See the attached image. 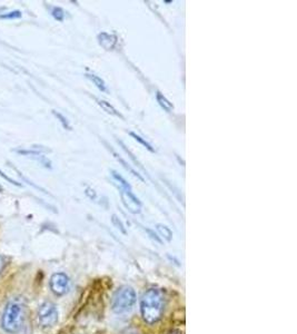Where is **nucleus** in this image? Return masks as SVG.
Returning a JSON list of instances; mask_svg holds the SVG:
<instances>
[{
  "label": "nucleus",
  "mask_w": 297,
  "mask_h": 334,
  "mask_svg": "<svg viewBox=\"0 0 297 334\" xmlns=\"http://www.w3.org/2000/svg\"><path fill=\"white\" fill-rule=\"evenodd\" d=\"M157 230H158V232H160L163 235V237L165 239H166L167 241H170L171 235H173V234H171V231L169 230V228L167 226L162 225V224H158L157 225Z\"/></svg>",
  "instance_id": "nucleus-14"
},
{
  "label": "nucleus",
  "mask_w": 297,
  "mask_h": 334,
  "mask_svg": "<svg viewBox=\"0 0 297 334\" xmlns=\"http://www.w3.org/2000/svg\"><path fill=\"white\" fill-rule=\"evenodd\" d=\"M121 196H122V201L124 203V205L128 208V211H130L131 213H140L141 212L142 203L133 193H131L130 189L123 188L121 192Z\"/></svg>",
  "instance_id": "nucleus-6"
},
{
  "label": "nucleus",
  "mask_w": 297,
  "mask_h": 334,
  "mask_svg": "<svg viewBox=\"0 0 297 334\" xmlns=\"http://www.w3.org/2000/svg\"><path fill=\"white\" fill-rule=\"evenodd\" d=\"M31 159H34L36 160L39 164H42V165L46 168H51V162L47 159V157H46L44 154H41V155H37L35 157H31Z\"/></svg>",
  "instance_id": "nucleus-13"
},
{
  "label": "nucleus",
  "mask_w": 297,
  "mask_h": 334,
  "mask_svg": "<svg viewBox=\"0 0 297 334\" xmlns=\"http://www.w3.org/2000/svg\"><path fill=\"white\" fill-rule=\"evenodd\" d=\"M98 105L99 106H101L105 111H106L107 114H110V115H114V116H117V117H122V115L118 113L117 109L113 106V105H111L110 103L106 102V101H104V100H99L98 101Z\"/></svg>",
  "instance_id": "nucleus-8"
},
{
  "label": "nucleus",
  "mask_w": 297,
  "mask_h": 334,
  "mask_svg": "<svg viewBox=\"0 0 297 334\" xmlns=\"http://www.w3.org/2000/svg\"><path fill=\"white\" fill-rule=\"evenodd\" d=\"M97 39H98L99 45H101L102 47L106 50H113L116 47L117 41H118L116 35L108 34V32H105V31L101 32V34H98Z\"/></svg>",
  "instance_id": "nucleus-7"
},
{
  "label": "nucleus",
  "mask_w": 297,
  "mask_h": 334,
  "mask_svg": "<svg viewBox=\"0 0 297 334\" xmlns=\"http://www.w3.org/2000/svg\"><path fill=\"white\" fill-rule=\"evenodd\" d=\"M27 307L22 298H14L6 304L2 317V327L5 332L16 334L21 331L26 322Z\"/></svg>",
  "instance_id": "nucleus-1"
},
{
  "label": "nucleus",
  "mask_w": 297,
  "mask_h": 334,
  "mask_svg": "<svg viewBox=\"0 0 297 334\" xmlns=\"http://www.w3.org/2000/svg\"><path fill=\"white\" fill-rule=\"evenodd\" d=\"M0 176H2V178L3 179H5L6 181H7V182H9L10 183V184H12V185H15V186H19V187H22L23 185L21 184V183H18L17 181H15L14 179H11L10 178V176H8V175H6L3 171H0Z\"/></svg>",
  "instance_id": "nucleus-18"
},
{
  "label": "nucleus",
  "mask_w": 297,
  "mask_h": 334,
  "mask_svg": "<svg viewBox=\"0 0 297 334\" xmlns=\"http://www.w3.org/2000/svg\"><path fill=\"white\" fill-rule=\"evenodd\" d=\"M111 221H113L114 224L117 226V228H120V230L123 232V233H126V231H125V228H124V225H123V223L122 221L117 218L116 215H113V219H111Z\"/></svg>",
  "instance_id": "nucleus-20"
},
{
  "label": "nucleus",
  "mask_w": 297,
  "mask_h": 334,
  "mask_svg": "<svg viewBox=\"0 0 297 334\" xmlns=\"http://www.w3.org/2000/svg\"><path fill=\"white\" fill-rule=\"evenodd\" d=\"M86 194H87L90 199H95L96 198V192L90 187H88L87 189H86Z\"/></svg>",
  "instance_id": "nucleus-21"
},
{
  "label": "nucleus",
  "mask_w": 297,
  "mask_h": 334,
  "mask_svg": "<svg viewBox=\"0 0 297 334\" xmlns=\"http://www.w3.org/2000/svg\"><path fill=\"white\" fill-rule=\"evenodd\" d=\"M86 77L94 83L99 90L106 91V84H105V82L102 80L101 77H98L97 75H94V74H87L86 75Z\"/></svg>",
  "instance_id": "nucleus-10"
},
{
  "label": "nucleus",
  "mask_w": 297,
  "mask_h": 334,
  "mask_svg": "<svg viewBox=\"0 0 297 334\" xmlns=\"http://www.w3.org/2000/svg\"><path fill=\"white\" fill-rule=\"evenodd\" d=\"M170 334H181L180 332H176V331H174V332H171Z\"/></svg>",
  "instance_id": "nucleus-23"
},
{
  "label": "nucleus",
  "mask_w": 297,
  "mask_h": 334,
  "mask_svg": "<svg viewBox=\"0 0 297 334\" xmlns=\"http://www.w3.org/2000/svg\"><path fill=\"white\" fill-rule=\"evenodd\" d=\"M49 284L56 296H65L70 289V280L65 273H55L50 278Z\"/></svg>",
  "instance_id": "nucleus-5"
},
{
  "label": "nucleus",
  "mask_w": 297,
  "mask_h": 334,
  "mask_svg": "<svg viewBox=\"0 0 297 334\" xmlns=\"http://www.w3.org/2000/svg\"><path fill=\"white\" fill-rule=\"evenodd\" d=\"M4 267H5V261L3 257H0V273H2V271L4 270Z\"/></svg>",
  "instance_id": "nucleus-22"
},
{
  "label": "nucleus",
  "mask_w": 297,
  "mask_h": 334,
  "mask_svg": "<svg viewBox=\"0 0 297 334\" xmlns=\"http://www.w3.org/2000/svg\"><path fill=\"white\" fill-rule=\"evenodd\" d=\"M165 299L162 291L158 289H149L143 296L141 302V311L144 321L148 324L158 322L163 317Z\"/></svg>",
  "instance_id": "nucleus-2"
},
{
  "label": "nucleus",
  "mask_w": 297,
  "mask_h": 334,
  "mask_svg": "<svg viewBox=\"0 0 297 334\" xmlns=\"http://www.w3.org/2000/svg\"><path fill=\"white\" fill-rule=\"evenodd\" d=\"M38 320L43 327L54 326L58 321V311L54 303L45 302L39 307Z\"/></svg>",
  "instance_id": "nucleus-4"
},
{
  "label": "nucleus",
  "mask_w": 297,
  "mask_h": 334,
  "mask_svg": "<svg viewBox=\"0 0 297 334\" xmlns=\"http://www.w3.org/2000/svg\"><path fill=\"white\" fill-rule=\"evenodd\" d=\"M114 155H115V157H116V159H117L118 161H120V162H121V163L123 164V165H124V167H125V168H126V169H128V171H129L130 173H133V174H134L135 176H137V178H138V179H140V180H142V181H144V179L142 178V176H140V174H138V173H136V172L134 171V169H133V168H131V167H130V166L128 165V164H127L126 162H125L124 160H122V159H121V157H120V156H118V155H117L116 153H114Z\"/></svg>",
  "instance_id": "nucleus-16"
},
{
  "label": "nucleus",
  "mask_w": 297,
  "mask_h": 334,
  "mask_svg": "<svg viewBox=\"0 0 297 334\" xmlns=\"http://www.w3.org/2000/svg\"><path fill=\"white\" fill-rule=\"evenodd\" d=\"M52 114H54V115L57 117V119L59 120V122H61V124H62V125H63V127H64V128L68 129V130L70 129L69 122L67 121V119H66V117H65L63 114L58 113V111H56V110H52Z\"/></svg>",
  "instance_id": "nucleus-15"
},
{
  "label": "nucleus",
  "mask_w": 297,
  "mask_h": 334,
  "mask_svg": "<svg viewBox=\"0 0 297 334\" xmlns=\"http://www.w3.org/2000/svg\"><path fill=\"white\" fill-rule=\"evenodd\" d=\"M113 176H114V179L117 180V181H120L122 183V185L124 188H126V189H130V186L128 183L126 182V180H124L121 175H118L116 172H113Z\"/></svg>",
  "instance_id": "nucleus-19"
},
{
  "label": "nucleus",
  "mask_w": 297,
  "mask_h": 334,
  "mask_svg": "<svg viewBox=\"0 0 297 334\" xmlns=\"http://www.w3.org/2000/svg\"><path fill=\"white\" fill-rule=\"evenodd\" d=\"M50 14L51 16L54 17L57 22H64L65 21V16H66V12L63 8L61 7H51L50 10Z\"/></svg>",
  "instance_id": "nucleus-12"
},
{
  "label": "nucleus",
  "mask_w": 297,
  "mask_h": 334,
  "mask_svg": "<svg viewBox=\"0 0 297 334\" xmlns=\"http://www.w3.org/2000/svg\"><path fill=\"white\" fill-rule=\"evenodd\" d=\"M136 303V293L131 286L124 285L117 289L111 299V310L117 314L127 313Z\"/></svg>",
  "instance_id": "nucleus-3"
},
{
  "label": "nucleus",
  "mask_w": 297,
  "mask_h": 334,
  "mask_svg": "<svg viewBox=\"0 0 297 334\" xmlns=\"http://www.w3.org/2000/svg\"><path fill=\"white\" fill-rule=\"evenodd\" d=\"M22 17L23 12L21 10H12L0 15V19H4V21H14V19H19Z\"/></svg>",
  "instance_id": "nucleus-11"
},
{
  "label": "nucleus",
  "mask_w": 297,
  "mask_h": 334,
  "mask_svg": "<svg viewBox=\"0 0 297 334\" xmlns=\"http://www.w3.org/2000/svg\"><path fill=\"white\" fill-rule=\"evenodd\" d=\"M130 135H131V136H133V137H134V139H135L137 142H140L141 144H143V145H144L145 147H146L148 150H150V152H154V148H153V147H151L150 144H149V143H147L146 141H144V140L142 139V137H141L140 135H137V134H135V133H133V132H131V133H130Z\"/></svg>",
  "instance_id": "nucleus-17"
},
{
  "label": "nucleus",
  "mask_w": 297,
  "mask_h": 334,
  "mask_svg": "<svg viewBox=\"0 0 297 334\" xmlns=\"http://www.w3.org/2000/svg\"><path fill=\"white\" fill-rule=\"evenodd\" d=\"M156 98H157L158 104H160L161 106H162L165 110H166V111H171V110H173V108H174L173 104H171V103L167 100V98L165 97L162 93H160V91H158V93L156 94Z\"/></svg>",
  "instance_id": "nucleus-9"
}]
</instances>
